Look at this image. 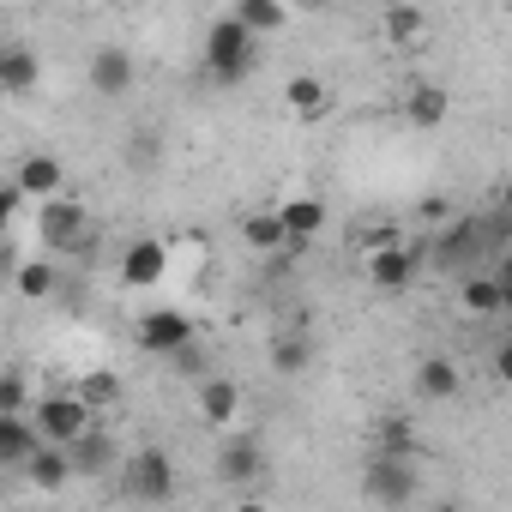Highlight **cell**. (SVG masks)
Wrapping results in <instances>:
<instances>
[{
  "label": "cell",
  "instance_id": "obj_17",
  "mask_svg": "<svg viewBox=\"0 0 512 512\" xmlns=\"http://www.w3.org/2000/svg\"><path fill=\"white\" fill-rule=\"evenodd\" d=\"M43 446H49V440L37 434L31 416H0V464H7V470H25Z\"/></svg>",
  "mask_w": 512,
  "mask_h": 512
},
{
  "label": "cell",
  "instance_id": "obj_6",
  "mask_svg": "<svg viewBox=\"0 0 512 512\" xmlns=\"http://www.w3.org/2000/svg\"><path fill=\"white\" fill-rule=\"evenodd\" d=\"M127 494L145 500V506H163V500L175 494V464H169L163 446H139V452L127 458Z\"/></svg>",
  "mask_w": 512,
  "mask_h": 512
},
{
  "label": "cell",
  "instance_id": "obj_24",
  "mask_svg": "<svg viewBox=\"0 0 512 512\" xmlns=\"http://www.w3.org/2000/svg\"><path fill=\"white\" fill-rule=\"evenodd\" d=\"M55 284H61V272L49 266V253H37V260H19V266H13V290H19L25 302H49Z\"/></svg>",
  "mask_w": 512,
  "mask_h": 512
},
{
  "label": "cell",
  "instance_id": "obj_9",
  "mask_svg": "<svg viewBox=\"0 0 512 512\" xmlns=\"http://www.w3.org/2000/svg\"><path fill=\"white\" fill-rule=\"evenodd\" d=\"M85 79H91V91H97L103 103H121V97L133 91L139 67H133V55H127L121 43H103V49H91V67H85Z\"/></svg>",
  "mask_w": 512,
  "mask_h": 512
},
{
  "label": "cell",
  "instance_id": "obj_11",
  "mask_svg": "<svg viewBox=\"0 0 512 512\" xmlns=\"http://www.w3.org/2000/svg\"><path fill=\"white\" fill-rule=\"evenodd\" d=\"M217 476H223V482H235V488L260 482V476H266V446H260V434H247V428L223 434V452H217Z\"/></svg>",
  "mask_w": 512,
  "mask_h": 512
},
{
  "label": "cell",
  "instance_id": "obj_10",
  "mask_svg": "<svg viewBox=\"0 0 512 512\" xmlns=\"http://www.w3.org/2000/svg\"><path fill=\"white\" fill-rule=\"evenodd\" d=\"M13 187H19L25 199L49 205V199H61V193H67V169H61V157H55V151H25V157L13 163Z\"/></svg>",
  "mask_w": 512,
  "mask_h": 512
},
{
  "label": "cell",
  "instance_id": "obj_16",
  "mask_svg": "<svg viewBox=\"0 0 512 512\" xmlns=\"http://www.w3.org/2000/svg\"><path fill=\"white\" fill-rule=\"evenodd\" d=\"M235 25L253 37V43H272V37H284L290 31V7H278V0H235Z\"/></svg>",
  "mask_w": 512,
  "mask_h": 512
},
{
  "label": "cell",
  "instance_id": "obj_31",
  "mask_svg": "<svg viewBox=\"0 0 512 512\" xmlns=\"http://www.w3.org/2000/svg\"><path fill=\"white\" fill-rule=\"evenodd\" d=\"M19 217H25V193L7 181V187H0V229H19Z\"/></svg>",
  "mask_w": 512,
  "mask_h": 512
},
{
  "label": "cell",
  "instance_id": "obj_29",
  "mask_svg": "<svg viewBox=\"0 0 512 512\" xmlns=\"http://www.w3.org/2000/svg\"><path fill=\"white\" fill-rule=\"evenodd\" d=\"M25 404H31V386H25V374L13 368L7 380H0V416H25Z\"/></svg>",
  "mask_w": 512,
  "mask_h": 512
},
{
  "label": "cell",
  "instance_id": "obj_22",
  "mask_svg": "<svg viewBox=\"0 0 512 512\" xmlns=\"http://www.w3.org/2000/svg\"><path fill=\"white\" fill-rule=\"evenodd\" d=\"M458 386H464V374H458L452 356H428V362H416V398H428V404H452Z\"/></svg>",
  "mask_w": 512,
  "mask_h": 512
},
{
  "label": "cell",
  "instance_id": "obj_35",
  "mask_svg": "<svg viewBox=\"0 0 512 512\" xmlns=\"http://www.w3.org/2000/svg\"><path fill=\"white\" fill-rule=\"evenodd\" d=\"M494 211H506V217H512V175H506V181L494 187Z\"/></svg>",
  "mask_w": 512,
  "mask_h": 512
},
{
  "label": "cell",
  "instance_id": "obj_21",
  "mask_svg": "<svg viewBox=\"0 0 512 512\" xmlns=\"http://www.w3.org/2000/svg\"><path fill=\"white\" fill-rule=\"evenodd\" d=\"M458 308H464L470 320H500V314H506V290H500V278H494V272H470L464 290H458Z\"/></svg>",
  "mask_w": 512,
  "mask_h": 512
},
{
  "label": "cell",
  "instance_id": "obj_15",
  "mask_svg": "<svg viewBox=\"0 0 512 512\" xmlns=\"http://www.w3.org/2000/svg\"><path fill=\"white\" fill-rule=\"evenodd\" d=\"M19 476H25L37 494H67V488H73V476H79V464H73V452H67V446H43Z\"/></svg>",
  "mask_w": 512,
  "mask_h": 512
},
{
  "label": "cell",
  "instance_id": "obj_18",
  "mask_svg": "<svg viewBox=\"0 0 512 512\" xmlns=\"http://www.w3.org/2000/svg\"><path fill=\"white\" fill-rule=\"evenodd\" d=\"M284 103H290L296 121H326V115H332V85H326L320 73H290Z\"/></svg>",
  "mask_w": 512,
  "mask_h": 512
},
{
  "label": "cell",
  "instance_id": "obj_27",
  "mask_svg": "<svg viewBox=\"0 0 512 512\" xmlns=\"http://www.w3.org/2000/svg\"><path fill=\"white\" fill-rule=\"evenodd\" d=\"M73 392L103 416V410H115V404H121V374H115V368H91V374H79V386H73Z\"/></svg>",
  "mask_w": 512,
  "mask_h": 512
},
{
  "label": "cell",
  "instance_id": "obj_13",
  "mask_svg": "<svg viewBox=\"0 0 512 512\" xmlns=\"http://www.w3.org/2000/svg\"><path fill=\"white\" fill-rule=\"evenodd\" d=\"M422 272V253L404 241V247H386V253H368V284L386 290V296H404Z\"/></svg>",
  "mask_w": 512,
  "mask_h": 512
},
{
  "label": "cell",
  "instance_id": "obj_7",
  "mask_svg": "<svg viewBox=\"0 0 512 512\" xmlns=\"http://www.w3.org/2000/svg\"><path fill=\"white\" fill-rule=\"evenodd\" d=\"M193 410H199L205 428L235 434V428H241V386H235L229 374H205V380L193 386Z\"/></svg>",
  "mask_w": 512,
  "mask_h": 512
},
{
  "label": "cell",
  "instance_id": "obj_12",
  "mask_svg": "<svg viewBox=\"0 0 512 512\" xmlns=\"http://www.w3.org/2000/svg\"><path fill=\"white\" fill-rule=\"evenodd\" d=\"M163 278H169V241H157V235L127 241V253H121V284L127 290H157Z\"/></svg>",
  "mask_w": 512,
  "mask_h": 512
},
{
  "label": "cell",
  "instance_id": "obj_36",
  "mask_svg": "<svg viewBox=\"0 0 512 512\" xmlns=\"http://www.w3.org/2000/svg\"><path fill=\"white\" fill-rule=\"evenodd\" d=\"M229 512H272V506H266V500H253V494H241V500H235Z\"/></svg>",
  "mask_w": 512,
  "mask_h": 512
},
{
  "label": "cell",
  "instance_id": "obj_30",
  "mask_svg": "<svg viewBox=\"0 0 512 512\" xmlns=\"http://www.w3.org/2000/svg\"><path fill=\"white\" fill-rule=\"evenodd\" d=\"M416 217H422V223H428V229H434V235H440V229H452V223H458V217H452V199H446V193H428V199H422V205H416Z\"/></svg>",
  "mask_w": 512,
  "mask_h": 512
},
{
  "label": "cell",
  "instance_id": "obj_1",
  "mask_svg": "<svg viewBox=\"0 0 512 512\" xmlns=\"http://www.w3.org/2000/svg\"><path fill=\"white\" fill-rule=\"evenodd\" d=\"M253 61H260V43H253V37L235 25V13L211 19V31H205V55H199L205 79L229 91V85H241V79L253 73Z\"/></svg>",
  "mask_w": 512,
  "mask_h": 512
},
{
  "label": "cell",
  "instance_id": "obj_34",
  "mask_svg": "<svg viewBox=\"0 0 512 512\" xmlns=\"http://www.w3.org/2000/svg\"><path fill=\"white\" fill-rule=\"evenodd\" d=\"M488 272H494V278H500V284H506V290H512V247H506V253H500V260H494V266H488Z\"/></svg>",
  "mask_w": 512,
  "mask_h": 512
},
{
  "label": "cell",
  "instance_id": "obj_20",
  "mask_svg": "<svg viewBox=\"0 0 512 512\" xmlns=\"http://www.w3.org/2000/svg\"><path fill=\"white\" fill-rule=\"evenodd\" d=\"M446 115H452V91H446V85H410V91H404V121H410L416 133H434Z\"/></svg>",
  "mask_w": 512,
  "mask_h": 512
},
{
  "label": "cell",
  "instance_id": "obj_33",
  "mask_svg": "<svg viewBox=\"0 0 512 512\" xmlns=\"http://www.w3.org/2000/svg\"><path fill=\"white\" fill-rule=\"evenodd\" d=\"M127 157H133V163H157V139H133Z\"/></svg>",
  "mask_w": 512,
  "mask_h": 512
},
{
  "label": "cell",
  "instance_id": "obj_5",
  "mask_svg": "<svg viewBox=\"0 0 512 512\" xmlns=\"http://www.w3.org/2000/svg\"><path fill=\"white\" fill-rule=\"evenodd\" d=\"M362 488H368V500L374 506H386V512H398V506H410L416 494H422V476H416V458H368V476H362Z\"/></svg>",
  "mask_w": 512,
  "mask_h": 512
},
{
  "label": "cell",
  "instance_id": "obj_2",
  "mask_svg": "<svg viewBox=\"0 0 512 512\" xmlns=\"http://www.w3.org/2000/svg\"><path fill=\"white\" fill-rule=\"evenodd\" d=\"M37 241H43V253H79L97 241V223L73 193H61V199L37 205Z\"/></svg>",
  "mask_w": 512,
  "mask_h": 512
},
{
  "label": "cell",
  "instance_id": "obj_4",
  "mask_svg": "<svg viewBox=\"0 0 512 512\" xmlns=\"http://www.w3.org/2000/svg\"><path fill=\"white\" fill-rule=\"evenodd\" d=\"M193 320L181 314V308H145L139 314V326H133V344L145 350V356H163V362H175L181 350H193Z\"/></svg>",
  "mask_w": 512,
  "mask_h": 512
},
{
  "label": "cell",
  "instance_id": "obj_26",
  "mask_svg": "<svg viewBox=\"0 0 512 512\" xmlns=\"http://www.w3.org/2000/svg\"><path fill=\"white\" fill-rule=\"evenodd\" d=\"M308 362H314V344H308L302 332H284V338H272V374L296 380V374H308Z\"/></svg>",
  "mask_w": 512,
  "mask_h": 512
},
{
  "label": "cell",
  "instance_id": "obj_19",
  "mask_svg": "<svg viewBox=\"0 0 512 512\" xmlns=\"http://www.w3.org/2000/svg\"><path fill=\"white\" fill-rule=\"evenodd\" d=\"M37 85H43V61H37V49H25V43L0 49V91H7V97H31Z\"/></svg>",
  "mask_w": 512,
  "mask_h": 512
},
{
  "label": "cell",
  "instance_id": "obj_25",
  "mask_svg": "<svg viewBox=\"0 0 512 512\" xmlns=\"http://www.w3.org/2000/svg\"><path fill=\"white\" fill-rule=\"evenodd\" d=\"M374 452H380V458H422V440H416V428H410L404 416H386V422L374 428Z\"/></svg>",
  "mask_w": 512,
  "mask_h": 512
},
{
  "label": "cell",
  "instance_id": "obj_8",
  "mask_svg": "<svg viewBox=\"0 0 512 512\" xmlns=\"http://www.w3.org/2000/svg\"><path fill=\"white\" fill-rule=\"evenodd\" d=\"M235 229H241V247H253V253H302L308 247V241H290L278 205H247L235 217Z\"/></svg>",
  "mask_w": 512,
  "mask_h": 512
},
{
  "label": "cell",
  "instance_id": "obj_38",
  "mask_svg": "<svg viewBox=\"0 0 512 512\" xmlns=\"http://www.w3.org/2000/svg\"><path fill=\"white\" fill-rule=\"evenodd\" d=\"M434 512H458V506H452V500H440V506H434Z\"/></svg>",
  "mask_w": 512,
  "mask_h": 512
},
{
  "label": "cell",
  "instance_id": "obj_23",
  "mask_svg": "<svg viewBox=\"0 0 512 512\" xmlns=\"http://www.w3.org/2000/svg\"><path fill=\"white\" fill-rule=\"evenodd\" d=\"M278 217H284L290 241H314V235L326 229V205H320L314 193H290V199H278Z\"/></svg>",
  "mask_w": 512,
  "mask_h": 512
},
{
  "label": "cell",
  "instance_id": "obj_3",
  "mask_svg": "<svg viewBox=\"0 0 512 512\" xmlns=\"http://www.w3.org/2000/svg\"><path fill=\"white\" fill-rule=\"evenodd\" d=\"M31 422H37V434L49 440V446H79L91 428H97V410L79 398V392H43L37 398V410H31Z\"/></svg>",
  "mask_w": 512,
  "mask_h": 512
},
{
  "label": "cell",
  "instance_id": "obj_32",
  "mask_svg": "<svg viewBox=\"0 0 512 512\" xmlns=\"http://www.w3.org/2000/svg\"><path fill=\"white\" fill-rule=\"evenodd\" d=\"M494 380H500V386H512V338L494 350Z\"/></svg>",
  "mask_w": 512,
  "mask_h": 512
},
{
  "label": "cell",
  "instance_id": "obj_37",
  "mask_svg": "<svg viewBox=\"0 0 512 512\" xmlns=\"http://www.w3.org/2000/svg\"><path fill=\"white\" fill-rule=\"evenodd\" d=\"M500 290H506V284H500ZM500 320H512V290H506V314H500Z\"/></svg>",
  "mask_w": 512,
  "mask_h": 512
},
{
  "label": "cell",
  "instance_id": "obj_14",
  "mask_svg": "<svg viewBox=\"0 0 512 512\" xmlns=\"http://www.w3.org/2000/svg\"><path fill=\"white\" fill-rule=\"evenodd\" d=\"M380 37H386V49H422L434 37V19L416 7V0H392L380 13Z\"/></svg>",
  "mask_w": 512,
  "mask_h": 512
},
{
  "label": "cell",
  "instance_id": "obj_28",
  "mask_svg": "<svg viewBox=\"0 0 512 512\" xmlns=\"http://www.w3.org/2000/svg\"><path fill=\"white\" fill-rule=\"evenodd\" d=\"M109 452H115V446H109V434H103V422H97V428H91V434L73 446V464L97 476V470H109Z\"/></svg>",
  "mask_w": 512,
  "mask_h": 512
}]
</instances>
